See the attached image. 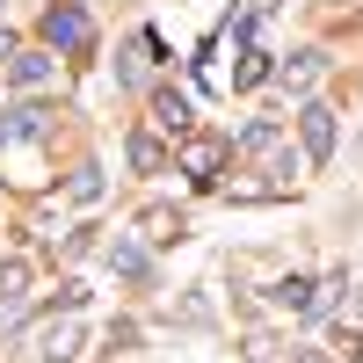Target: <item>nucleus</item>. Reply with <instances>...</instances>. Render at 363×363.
<instances>
[{"label":"nucleus","instance_id":"nucleus-4","mask_svg":"<svg viewBox=\"0 0 363 363\" xmlns=\"http://www.w3.org/2000/svg\"><path fill=\"white\" fill-rule=\"evenodd\" d=\"M44 131H51V109H37V102H22V109L0 116V145H29V138H44Z\"/></svg>","mask_w":363,"mask_h":363},{"label":"nucleus","instance_id":"nucleus-9","mask_svg":"<svg viewBox=\"0 0 363 363\" xmlns=\"http://www.w3.org/2000/svg\"><path fill=\"white\" fill-rule=\"evenodd\" d=\"M269 298H277L284 313H313V306H320V284H313V277H284Z\"/></svg>","mask_w":363,"mask_h":363},{"label":"nucleus","instance_id":"nucleus-5","mask_svg":"<svg viewBox=\"0 0 363 363\" xmlns=\"http://www.w3.org/2000/svg\"><path fill=\"white\" fill-rule=\"evenodd\" d=\"M80 349V320L66 313V320H51V327H37V363H66Z\"/></svg>","mask_w":363,"mask_h":363},{"label":"nucleus","instance_id":"nucleus-8","mask_svg":"<svg viewBox=\"0 0 363 363\" xmlns=\"http://www.w3.org/2000/svg\"><path fill=\"white\" fill-rule=\"evenodd\" d=\"M138 233H145V240H182V233H189V218L167 211V203H153V211H138Z\"/></svg>","mask_w":363,"mask_h":363},{"label":"nucleus","instance_id":"nucleus-17","mask_svg":"<svg viewBox=\"0 0 363 363\" xmlns=\"http://www.w3.org/2000/svg\"><path fill=\"white\" fill-rule=\"evenodd\" d=\"M95 196H102V167H80L73 174V203H95Z\"/></svg>","mask_w":363,"mask_h":363},{"label":"nucleus","instance_id":"nucleus-13","mask_svg":"<svg viewBox=\"0 0 363 363\" xmlns=\"http://www.w3.org/2000/svg\"><path fill=\"white\" fill-rule=\"evenodd\" d=\"M153 51H160L153 37H131V44H124V58H116V80H145V66H153Z\"/></svg>","mask_w":363,"mask_h":363},{"label":"nucleus","instance_id":"nucleus-10","mask_svg":"<svg viewBox=\"0 0 363 363\" xmlns=\"http://www.w3.org/2000/svg\"><path fill=\"white\" fill-rule=\"evenodd\" d=\"M277 145H284V124H277V116H255V124L240 131V153H277Z\"/></svg>","mask_w":363,"mask_h":363},{"label":"nucleus","instance_id":"nucleus-7","mask_svg":"<svg viewBox=\"0 0 363 363\" xmlns=\"http://www.w3.org/2000/svg\"><path fill=\"white\" fill-rule=\"evenodd\" d=\"M51 73H58V51H15V66H8L15 87H44Z\"/></svg>","mask_w":363,"mask_h":363},{"label":"nucleus","instance_id":"nucleus-11","mask_svg":"<svg viewBox=\"0 0 363 363\" xmlns=\"http://www.w3.org/2000/svg\"><path fill=\"white\" fill-rule=\"evenodd\" d=\"M109 269H116V277H145V269H153V262H145V247H138V240H109Z\"/></svg>","mask_w":363,"mask_h":363},{"label":"nucleus","instance_id":"nucleus-16","mask_svg":"<svg viewBox=\"0 0 363 363\" xmlns=\"http://www.w3.org/2000/svg\"><path fill=\"white\" fill-rule=\"evenodd\" d=\"M320 66H327L320 51H291V58H284V80H291V87H313V80H320Z\"/></svg>","mask_w":363,"mask_h":363},{"label":"nucleus","instance_id":"nucleus-14","mask_svg":"<svg viewBox=\"0 0 363 363\" xmlns=\"http://www.w3.org/2000/svg\"><path fill=\"white\" fill-rule=\"evenodd\" d=\"M131 167H138V174H160V167H167V145H160L153 131H131Z\"/></svg>","mask_w":363,"mask_h":363},{"label":"nucleus","instance_id":"nucleus-15","mask_svg":"<svg viewBox=\"0 0 363 363\" xmlns=\"http://www.w3.org/2000/svg\"><path fill=\"white\" fill-rule=\"evenodd\" d=\"M262 80H269V51H255V44H247V51H240V73H233V87L247 95V87H262Z\"/></svg>","mask_w":363,"mask_h":363},{"label":"nucleus","instance_id":"nucleus-18","mask_svg":"<svg viewBox=\"0 0 363 363\" xmlns=\"http://www.w3.org/2000/svg\"><path fill=\"white\" fill-rule=\"evenodd\" d=\"M291 363H327V356H313V349H298V356H291Z\"/></svg>","mask_w":363,"mask_h":363},{"label":"nucleus","instance_id":"nucleus-12","mask_svg":"<svg viewBox=\"0 0 363 363\" xmlns=\"http://www.w3.org/2000/svg\"><path fill=\"white\" fill-rule=\"evenodd\" d=\"M22 298H29V262L8 255V262H0V306H22Z\"/></svg>","mask_w":363,"mask_h":363},{"label":"nucleus","instance_id":"nucleus-3","mask_svg":"<svg viewBox=\"0 0 363 363\" xmlns=\"http://www.w3.org/2000/svg\"><path fill=\"white\" fill-rule=\"evenodd\" d=\"M298 138H306V160L320 167L327 153H335V109H327V102H306V109H298Z\"/></svg>","mask_w":363,"mask_h":363},{"label":"nucleus","instance_id":"nucleus-2","mask_svg":"<svg viewBox=\"0 0 363 363\" xmlns=\"http://www.w3.org/2000/svg\"><path fill=\"white\" fill-rule=\"evenodd\" d=\"M218 167H225V138L218 131H189V138H182V174H189L196 189H211Z\"/></svg>","mask_w":363,"mask_h":363},{"label":"nucleus","instance_id":"nucleus-6","mask_svg":"<svg viewBox=\"0 0 363 363\" xmlns=\"http://www.w3.org/2000/svg\"><path fill=\"white\" fill-rule=\"evenodd\" d=\"M153 124H160V131H174V138H189V131H196V109H189V95L160 87V95H153Z\"/></svg>","mask_w":363,"mask_h":363},{"label":"nucleus","instance_id":"nucleus-1","mask_svg":"<svg viewBox=\"0 0 363 363\" xmlns=\"http://www.w3.org/2000/svg\"><path fill=\"white\" fill-rule=\"evenodd\" d=\"M44 51H58V58H87L95 51V22H87L80 0H51L44 8Z\"/></svg>","mask_w":363,"mask_h":363}]
</instances>
